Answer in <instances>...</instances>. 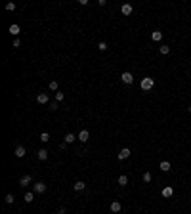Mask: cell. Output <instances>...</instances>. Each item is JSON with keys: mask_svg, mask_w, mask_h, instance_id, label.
<instances>
[{"mask_svg": "<svg viewBox=\"0 0 191 214\" xmlns=\"http://www.w3.org/2000/svg\"><path fill=\"white\" fill-rule=\"evenodd\" d=\"M40 141H42V143L50 141V134H48V132H42V134H40Z\"/></svg>", "mask_w": 191, "mask_h": 214, "instance_id": "obj_21", "label": "cell"}, {"mask_svg": "<svg viewBox=\"0 0 191 214\" xmlns=\"http://www.w3.org/2000/svg\"><path fill=\"white\" fill-rule=\"evenodd\" d=\"M105 4H107V0H98V6H101V8H103Z\"/></svg>", "mask_w": 191, "mask_h": 214, "instance_id": "obj_31", "label": "cell"}, {"mask_svg": "<svg viewBox=\"0 0 191 214\" xmlns=\"http://www.w3.org/2000/svg\"><path fill=\"white\" fill-rule=\"evenodd\" d=\"M37 157H38V161H46V159H48V151H46V149H38Z\"/></svg>", "mask_w": 191, "mask_h": 214, "instance_id": "obj_11", "label": "cell"}, {"mask_svg": "<svg viewBox=\"0 0 191 214\" xmlns=\"http://www.w3.org/2000/svg\"><path fill=\"white\" fill-rule=\"evenodd\" d=\"M19 31H21V29H19V25H10V35H14V37H17L19 35Z\"/></svg>", "mask_w": 191, "mask_h": 214, "instance_id": "obj_16", "label": "cell"}, {"mask_svg": "<svg viewBox=\"0 0 191 214\" xmlns=\"http://www.w3.org/2000/svg\"><path fill=\"white\" fill-rule=\"evenodd\" d=\"M6 10H8V12H14V10H15V2H8V4H6Z\"/></svg>", "mask_w": 191, "mask_h": 214, "instance_id": "obj_25", "label": "cell"}, {"mask_svg": "<svg viewBox=\"0 0 191 214\" xmlns=\"http://www.w3.org/2000/svg\"><path fill=\"white\" fill-rule=\"evenodd\" d=\"M118 186H128V176L126 174H120V176H118Z\"/></svg>", "mask_w": 191, "mask_h": 214, "instance_id": "obj_18", "label": "cell"}, {"mask_svg": "<svg viewBox=\"0 0 191 214\" xmlns=\"http://www.w3.org/2000/svg\"><path fill=\"white\" fill-rule=\"evenodd\" d=\"M67 145H69V143H65V141H61V143H59V149H61V151H65V149H67Z\"/></svg>", "mask_w": 191, "mask_h": 214, "instance_id": "obj_28", "label": "cell"}, {"mask_svg": "<svg viewBox=\"0 0 191 214\" xmlns=\"http://www.w3.org/2000/svg\"><path fill=\"white\" fill-rule=\"evenodd\" d=\"M189 113H191V105H189Z\"/></svg>", "mask_w": 191, "mask_h": 214, "instance_id": "obj_32", "label": "cell"}, {"mask_svg": "<svg viewBox=\"0 0 191 214\" xmlns=\"http://www.w3.org/2000/svg\"><path fill=\"white\" fill-rule=\"evenodd\" d=\"M25 153H27V151H25V147H23V145H17V147H15V157H19V159H21V157H25Z\"/></svg>", "mask_w": 191, "mask_h": 214, "instance_id": "obj_13", "label": "cell"}, {"mask_svg": "<svg viewBox=\"0 0 191 214\" xmlns=\"http://www.w3.org/2000/svg\"><path fill=\"white\" fill-rule=\"evenodd\" d=\"M19 46H21V40H19V38H15V40H14V48H19Z\"/></svg>", "mask_w": 191, "mask_h": 214, "instance_id": "obj_30", "label": "cell"}, {"mask_svg": "<svg viewBox=\"0 0 191 214\" xmlns=\"http://www.w3.org/2000/svg\"><path fill=\"white\" fill-rule=\"evenodd\" d=\"M4 201L8 203V205H14V201H15V197H14V193H8V195L4 197Z\"/></svg>", "mask_w": 191, "mask_h": 214, "instance_id": "obj_20", "label": "cell"}, {"mask_svg": "<svg viewBox=\"0 0 191 214\" xmlns=\"http://www.w3.org/2000/svg\"><path fill=\"white\" fill-rule=\"evenodd\" d=\"M140 86H141V90H143V92H149L151 88L155 86V80L151 77H143V78H141V82H140Z\"/></svg>", "mask_w": 191, "mask_h": 214, "instance_id": "obj_1", "label": "cell"}, {"mask_svg": "<svg viewBox=\"0 0 191 214\" xmlns=\"http://www.w3.org/2000/svg\"><path fill=\"white\" fill-rule=\"evenodd\" d=\"M33 191L35 193H44L46 191V184L44 182H37L35 186H33Z\"/></svg>", "mask_w": 191, "mask_h": 214, "instance_id": "obj_3", "label": "cell"}, {"mask_svg": "<svg viewBox=\"0 0 191 214\" xmlns=\"http://www.w3.org/2000/svg\"><path fill=\"white\" fill-rule=\"evenodd\" d=\"M77 138H78V136H75L73 132H69V134H65V136H63V141H65V143H73Z\"/></svg>", "mask_w": 191, "mask_h": 214, "instance_id": "obj_8", "label": "cell"}, {"mask_svg": "<svg viewBox=\"0 0 191 214\" xmlns=\"http://www.w3.org/2000/svg\"><path fill=\"white\" fill-rule=\"evenodd\" d=\"M120 78H122L124 84H132V82H134V75L130 73V71H124V73L120 75Z\"/></svg>", "mask_w": 191, "mask_h": 214, "instance_id": "obj_2", "label": "cell"}, {"mask_svg": "<svg viewBox=\"0 0 191 214\" xmlns=\"http://www.w3.org/2000/svg\"><path fill=\"white\" fill-rule=\"evenodd\" d=\"M159 168L163 170V172H168V170L172 168V166H170V163H168V161H163V163L159 164Z\"/></svg>", "mask_w": 191, "mask_h": 214, "instance_id": "obj_17", "label": "cell"}, {"mask_svg": "<svg viewBox=\"0 0 191 214\" xmlns=\"http://www.w3.org/2000/svg\"><path fill=\"white\" fill-rule=\"evenodd\" d=\"M151 180H153L151 172H145V174H143V182H151Z\"/></svg>", "mask_w": 191, "mask_h": 214, "instance_id": "obj_26", "label": "cell"}, {"mask_svg": "<svg viewBox=\"0 0 191 214\" xmlns=\"http://www.w3.org/2000/svg\"><path fill=\"white\" fill-rule=\"evenodd\" d=\"M63 100H65V94H63V92H55V101L59 103V101H63Z\"/></svg>", "mask_w": 191, "mask_h": 214, "instance_id": "obj_22", "label": "cell"}, {"mask_svg": "<svg viewBox=\"0 0 191 214\" xmlns=\"http://www.w3.org/2000/svg\"><path fill=\"white\" fill-rule=\"evenodd\" d=\"M31 182H33V178L29 176V174H25V176H21V178H19V186H21V187H27Z\"/></svg>", "mask_w": 191, "mask_h": 214, "instance_id": "obj_5", "label": "cell"}, {"mask_svg": "<svg viewBox=\"0 0 191 214\" xmlns=\"http://www.w3.org/2000/svg\"><path fill=\"white\" fill-rule=\"evenodd\" d=\"M120 208H122V205H120L118 201H113V203H111V212H120Z\"/></svg>", "mask_w": 191, "mask_h": 214, "instance_id": "obj_12", "label": "cell"}, {"mask_svg": "<svg viewBox=\"0 0 191 214\" xmlns=\"http://www.w3.org/2000/svg\"><path fill=\"white\" fill-rule=\"evenodd\" d=\"M130 153H132V151L128 149V147L120 149V151H118V161H124V159H128V157H130Z\"/></svg>", "mask_w": 191, "mask_h": 214, "instance_id": "obj_6", "label": "cell"}, {"mask_svg": "<svg viewBox=\"0 0 191 214\" xmlns=\"http://www.w3.org/2000/svg\"><path fill=\"white\" fill-rule=\"evenodd\" d=\"M161 193H163V197H172L174 195V189L166 186V187H163V191H161Z\"/></svg>", "mask_w": 191, "mask_h": 214, "instance_id": "obj_15", "label": "cell"}, {"mask_svg": "<svg viewBox=\"0 0 191 214\" xmlns=\"http://www.w3.org/2000/svg\"><path fill=\"white\" fill-rule=\"evenodd\" d=\"M23 199H25V203H33L35 201V191H25Z\"/></svg>", "mask_w": 191, "mask_h": 214, "instance_id": "obj_10", "label": "cell"}, {"mask_svg": "<svg viewBox=\"0 0 191 214\" xmlns=\"http://www.w3.org/2000/svg\"><path fill=\"white\" fill-rule=\"evenodd\" d=\"M120 12H122L124 15H130V14H132V4H122Z\"/></svg>", "mask_w": 191, "mask_h": 214, "instance_id": "obj_14", "label": "cell"}, {"mask_svg": "<svg viewBox=\"0 0 191 214\" xmlns=\"http://www.w3.org/2000/svg\"><path fill=\"white\" fill-rule=\"evenodd\" d=\"M78 140H80L82 143H86V141L90 140V132H88L86 128H84V130H80V132H78Z\"/></svg>", "mask_w": 191, "mask_h": 214, "instance_id": "obj_4", "label": "cell"}, {"mask_svg": "<svg viewBox=\"0 0 191 214\" xmlns=\"http://www.w3.org/2000/svg\"><path fill=\"white\" fill-rule=\"evenodd\" d=\"M48 86H50V90H57V82H55V80H52L50 84H48Z\"/></svg>", "mask_w": 191, "mask_h": 214, "instance_id": "obj_27", "label": "cell"}, {"mask_svg": "<svg viewBox=\"0 0 191 214\" xmlns=\"http://www.w3.org/2000/svg\"><path fill=\"white\" fill-rule=\"evenodd\" d=\"M50 109H52V111L57 109V101H52V103H50Z\"/></svg>", "mask_w": 191, "mask_h": 214, "instance_id": "obj_29", "label": "cell"}, {"mask_svg": "<svg viewBox=\"0 0 191 214\" xmlns=\"http://www.w3.org/2000/svg\"><path fill=\"white\" fill-rule=\"evenodd\" d=\"M159 52H161V54H163V55H166V54H168V52H170V46H161V48H159Z\"/></svg>", "mask_w": 191, "mask_h": 214, "instance_id": "obj_23", "label": "cell"}, {"mask_svg": "<svg viewBox=\"0 0 191 214\" xmlns=\"http://www.w3.org/2000/svg\"><path fill=\"white\" fill-rule=\"evenodd\" d=\"M107 48H109V46L105 44V42H103V40H101V42H100V44H98V50H101V52H105V50H107Z\"/></svg>", "mask_w": 191, "mask_h": 214, "instance_id": "obj_24", "label": "cell"}, {"mask_svg": "<svg viewBox=\"0 0 191 214\" xmlns=\"http://www.w3.org/2000/svg\"><path fill=\"white\" fill-rule=\"evenodd\" d=\"M151 38H153L155 42H159L161 38H163V33H161V31H153V33H151Z\"/></svg>", "mask_w": 191, "mask_h": 214, "instance_id": "obj_19", "label": "cell"}, {"mask_svg": "<svg viewBox=\"0 0 191 214\" xmlns=\"http://www.w3.org/2000/svg\"><path fill=\"white\" fill-rule=\"evenodd\" d=\"M73 189H75V191H84V189H86V184H84V182H75Z\"/></svg>", "mask_w": 191, "mask_h": 214, "instance_id": "obj_9", "label": "cell"}, {"mask_svg": "<svg viewBox=\"0 0 191 214\" xmlns=\"http://www.w3.org/2000/svg\"><path fill=\"white\" fill-rule=\"evenodd\" d=\"M37 101H38L40 105H46L48 101H50V98H48V94H38V96H37Z\"/></svg>", "mask_w": 191, "mask_h": 214, "instance_id": "obj_7", "label": "cell"}]
</instances>
